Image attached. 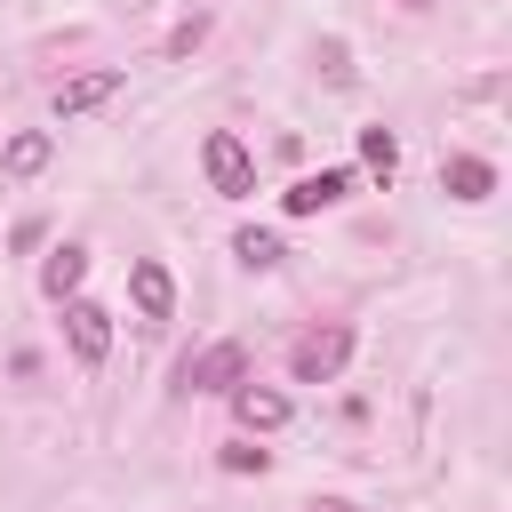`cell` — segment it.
Instances as JSON below:
<instances>
[{
  "instance_id": "9",
  "label": "cell",
  "mask_w": 512,
  "mask_h": 512,
  "mask_svg": "<svg viewBox=\"0 0 512 512\" xmlns=\"http://www.w3.org/2000/svg\"><path fill=\"white\" fill-rule=\"evenodd\" d=\"M440 192H448V200H488V192H496V168H488L480 152H448V160H440Z\"/></svg>"
},
{
  "instance_id": "1",
  "label": "cell",
  "mask_w": 512,
  "mask_h": 512,
  "mask_svg": "<svg viewBox=\"0 0 512 512\" xmlns=\"http://www.w3.org/2000/svg\"><path fill=\"white\" fill-rule=\"evenodd\" d=\"M200 168H208V192H224V200H248V192H256V160H248V144H240L232 128H208Z\"/></svg>"
},
{
  "instance_id": "14",
  "label": "cell",
  "mask_w": 512,
  "mask_h": 512,
  "mask_svg": "<svg viewBox=\"0 0 512 512\" xmlns=\"http://www.w3.org/2000/svg\"><path fill=\"white\" fill-rule=\"evenodd\" d=\"M200 40H208V16H184V24H176V32H168V56H192V48H200Z\"/></svg>"
},
{
  "instance_id": "10",
  "label": "cell",
  "mask_w": 512,
  "mask_h": 512,
  "mask_svg": "<svg viewBox=\"0 0 512 512\" xmlns=\"http://www.w3.org/2000/svg\"><path fill=\"white\" fill-rule=\"evenodd\" d=\"M48 160H56V136H48V128H24V136L0 144V176H40Z\"/></svg>"
},
{
  "instance_id": "8",
  "label": "cell",
  "mask_w": 512,
  "mask_h": 512,
  "mask_svg": "<svg viewBox=\"0 0 512 512\" xmlns=\"http://www.w3.org/2000/svg\"><path fill=\"white\" fill-rule=\"evenodd\" d=\"M232 416H240L248 432H280V424H288V392H272V384H248V376H240V384H232Z\"/></svg>"
},
{
  "instance_id": "11",
  "label": "cell",
  "mask_w": 512,
  "mask_h": 512,
  "mask_svg": "<svg viewBox=\"0 0 512 512\" xmlns=\"http://www.w3.org/2000/svg\"><path fill=\"white\" fill-rule=\"evenodd\" d=\"M80 280H88V248H72V240H64V248L40 264V296H48V304H64V296H80Z\"/></svg>"
},
{
  "instance_id": "7",
  "label": "cell",
  "mask_w": 512,
  "mask_h": 512,
  "mask_svg": "<svg viewBox=\"0 0 512 512\" xmlns=\"http://www.w3.org/2000/svg\"><path fill=\"white\" fill-rule=\"evenodd\" d=\"M344 192H352V176H344V168H320V176H296V184L280 192V208H288V216H320V208H336Z\"/></svg>"
},
{
  "instance_id": "12",
  "label": "cell",
  "mask_w": 512,
  "mask_h": 512,
  "mask_svg": "<svg viewBox=\"0 0 512 512\" xmlns=\"http://www.w3.org/2000/svg\"><path fill=\"white\" fill-rule=\"evenodd\" d=\"M232 256H240V264H248V272H272V264H280V256H288V248H280V240H272V232H256V224H248V232H232Z\"/></svg>"
},
{
  "instance_id": "3",
  "label": "cell",
  "mask_w": 512,
  "mask_h": 512,
  "mask_svg": "<svg viewBox=\"0 0 512 512\" xmlns=\"http://www.w3.org/2000/svg\"><path fill=\"white\" fill-rule=\"evenodd\" d=\"M240 376H248V344L240 336H224V344H208V352L184 360V392H232Z\"/></svg>"
},
{
  "instance_id": "15",
  "label": "cell",
  "mask_w": 512,
  "mask_h": 512,
  "mask_svg": "<svg viewBox=\"0 0 512 512\" xmlns=\"http://www.w3.org/2000/svg\"><path fill=\"white\" fill-rule=\"evenodd\" d=\"M264 464H272V456H264V448H248V440H232V448H224V472H264Z\"/></svg>"
},
{
  "instance_id": "17",
  "label": "cell",
  "mask_w": 512,
  "mask_h": 512,
  "mask_svg": "<svg viewBox=\"0 0 512 512\" xmlns=\"http://www.w3.org/2000/svg\"><path fill=\"white\" fill-rule=\"evenodd\" d=\"M400 8H432V0H400Z\"/></svg>"
},
{
  "instance_id": "2",
  "label": "cell",
  "mask_w": 512,
  "mask_h": 512,
  "mask_svg": "<svg viewBox=\"0 0 512 512\" xmlns=\"http://www.w3.org/2000/svg\"><path fill=\"white\" fill-rule=\"evenodd\" d=\"M344 360H352V328H312V336H296V352H288L296 384H328Z\"/></svg>"
},
{
  "instance_id": "5",
  "label": "cell",
  "mask_w": 512,
  "mask_h": 512,
  "mask_svg": "<svg viewBox=\"0 0 512 512\" xmlns=\"http://www.w3.org/2000/svg\"><path fill=\"white\" fill-rule=\"evenodd\" d=\"M128 296H136V320L160 328V320L176 312V280H168V264H160V256H136V264H128Z\"/></svg>"
},
{
  "instance_id": "6",
  "label": "cell",
  "mask_w": 512,
  "mask_h": 512,
  "mask_svg": "<svg viewBox=\"0 0 512 512\" xmlns=\"http://www.w3.org/2000/svg\"><path fill=\"white\" fill-rule=\"evenodd\" d=\"M120 96V72L112 64H96V72H72V80H56V120H80V112H96V104H112Z\"/></svg>"
},
{
  "instance_id": "4",
  "label": "cell",
  "mask_w": 512,
  "mask_h": 512,
  "mask_svg": "<svg viewBox=\"0 0 512 512\" xmlns=\"http://www.w3.org/2000/svg\"><path fill=\"white\" fill-rule=\"evenodd\" d=\"M64 336H72V360H80V368H96V360L112 352V312H104V304H88V296H64Z\"/></svg>"
},
{
  "instance_id": "13",
  "label": "cell",
  "mask_w": 512,
  "mask_h": 512,
  "mask_svg": "<svg viewBox=\"0 0 512 512\" xmlns=\"http://www.w3.org/2000/svg\"><path fill=\"white\" fill-rule=\"evenodd\" d=\"M360 160L392 184V168H400V136H392V128H360Z\"/></svg>"
},
{
  "instance_id": "16",
  "label": "cell",
  "mask_w": 512,
  "mask_h": 512,
  "mask_svg": "<svg viewBox=\"0 0 512 512\" xmlns=\"http://www.w3.org/2000/svg\"><path fill=\"white\" fill-rule=\"evenodd\" d=\"M312 512H360V504H344V496H320V504H312Z\"/></svg>"
}]
</instances>
